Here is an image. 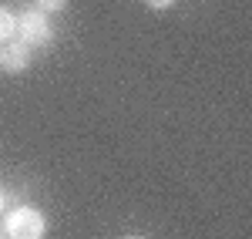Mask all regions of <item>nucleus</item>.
I'll return each mask as SVG.
<instances>
[{"label": "nucleus", "instance_id": "4", "mask_svg": "<svg viewBox=\"0 0 252 239\" xmlns=\"http://www.w3.org/2000/svg\"><path fill=\"white\" fill-rule=\"evenodd\" d=\"M14 31H17V17L10 14V7L0 3V40H10V37H14Z\"/></svg>", "mask_w": 252, "mask_h": 239}, {"label": "nucleus", "instance_id": "3", "mask_svg": "<svg viewBox=\"0 0 252 239\" xmlns=\"http://www.w3.org/2000/svg\"><path fill=\"white\" fill-rule=\"evenodd\" d=\"M31 68V47L20 44V40H10L3 51H0V71H10V74H24Z\"/></svg>", "mask_w": 252, "mask_h": 239}, {"label": "nucleus", "instance_id": "9", "mask_svg": "<svg viewBox=\"0 0 252 239\" xmlns=\"http://www.w3.org/2000/svg\"><path fill=\"white\" fill-rule=\"evenodd\" d=\"M125 239H145V236H125Z\"/></svg>", "mask_w": 252, "mask_h": 239}, {"label": "nucleus", "instance_id": "5", "mask_svg": "<svg viewBox=\"0 0 252 239\" xmlns=\"http://www.w3.org/2000/svg\"><path fill=\"white\" fill-rule=\"evenodd\" d=\"M67 3H71V0H37L34 7H37V10H44V14H58V10H64V7H67Z\"/></svg>", "mask_w": 252, "mask_h": 239}, {"label": "nucleus", "instance_id": "2", "mask_svg": "<svg viewBox=\"0 0 252 239\" xmlns=\"http://www.w3.org/2000/svg\"><path fill=\"white\" fill-rule=\"evenodd\" d=\"M14 34H17L20 44H27V47H47V44H51V24H47V14L37 10V7L20 10L17 31H14Z\"/></svg>", "mask_w": 252, "mask_h": 239}, {"label": "nucleus", "instance_id": "1", "mask_svg": "<svg viewBox=\"0 0 252 239\" xmlns=\"http://www.w3.org/2000/svg\"><path fill=\"white\" fill-rule=\"evenodd\" d=\"M3 233H7L10 239H44L47 222H44V216H40L37 209H31V205H17V209L7 212Z\"/></svg>", "mask_w": 252, "mask_h": 239}, {"label": "nucleus", "instance_id": "8", "mask_svg": "<svg viewBox=\"0 0 252 239\" xmlns=\"http://www.w3.org/2000/svg\"><path fill=\"white\" fill-rule=\"evenodd\" d=\"M0 239H10V236H7V233H3V226H0Z\"/></svg>", "mask_w": 252, "mask_h": 239}, {"label": "nucleus", "instance_id": "7", "mask_svg": "<svg viewBox=\"0 0 252 239\" xmlns=\"http://www.w3.org/2000/svg\"><path fill=\"white\" fill-rule=\"evenodd\" d=\"M3 205H7V192H3V185H0V212H3Z\"/></svg>", "mask_w": 252, "mask_h": 239}, {"label": "nucleus", "instance_id": "10", "mask_svg": "<svg viewBox=\"0 0 252 239\" xmlns=\"http://www.w3.org/2000/svg\"><path fill=\"white\" fill-rule=\"evenodd\" d=\"M0 51H3V47H0Z\"/></svg>", "mask_w": 252, "mask_h": 239}, {"label": "nucleus", "instance_id": "6", "mask_svg": "<svg viewBox=\"0 0 252 239\" xmlns=\"http://www.w3.org/2000/svg\"><path fill=\"white\" fill-rule=\"evenodd\" d=\"M145 3H148L152 10H165V7H172L175 0H145Z\"/></svg>", "mask_w": 252, "mask_h": 239}]
</instances>
